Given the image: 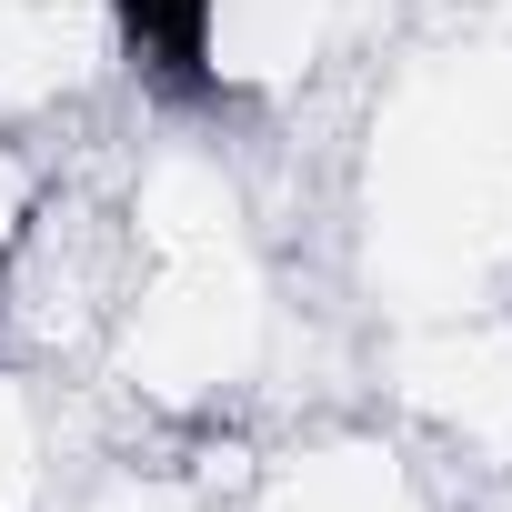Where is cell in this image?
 <instances>
[{"label": "cell", "instance_id": "4", "mask_svg": "<svg viewBox=\"0 0 512 512\" xmlns=\"http://www.w3.org/2000/svg\"><path fill=\"white\" fill-rule=\"evenodd\" d=\"M231 512H472V482L382 402H302L251 432Z\"/></svg>", "mask_w": 512, "mask_h": 512}, {"label": "cell", "instance_id": "8", "mask_svg": "<svg viewBox=\"0 0 512 512\" xmlns=\"http://www.w3.org/2000/svg\"><path fill=\"white\" fill-rule=\"evenodd\" d=\"M71 141H31V131H0V262H11V241L31 231V211L51 201Z\"/></svg>", "mask_w": 512, "mask_h": 512}, {"label": "cell", "instance_id": "3", "mask_svg": "<svg viewBox=\"0 0 512 512\" xmlns=\"http://www.w3.org/2000/svg\"><path fill=\"white\" fill-rule=\"evenodd\" d=\"M392 41L402 0H141V91L282 151L332 131Z\"/></svg>", "mask_w": 512, "mask_h": 512}, {"label": "cell", "instance_id": "9", "mask_svg": "<svg viewBox=\"0 0 512 512\" xmlns=\"http://www.w3.org/2000/svg\"><path fill=\"white\" fill-rule=\"evenodd\" d=\"M472 512H512V462H492V472L472 482Z\"/></svg>", "mask_w": 512, "mask_h": 512}, {"label": "cell", "instance_id": "5", "mask_svg": "<svg viewBox=\"0 0 512 512\" xmlns=\"http://www.w3.org/2000/svg\"><path fill=\"white\" fill-rule=\"evenodd\" d=\"M141 91V0H0V131L91 141Z\"/></svg>", "mask_w": 512, "mask_h": 512}, {"label": "cell", "instance_id": "6", "mask_svg": "<svg viewBox=\"0 0 512 512\" xmlns=\"http://www.w3.org/2000/svg\"><path fill=\"white\" fill-rule=\"evenodd\" d=\"M251 432H111L71 472L61 512H231Z\"/></svg>", "mask_w": 512, "mask_h": 512}, {"label": "cell", "instance_id": "1", "mask_svg": "<svg viewBox=\"0 0 512 512\" xmlns=\"http://www.w3.org/2000/svg\"><path fill=\"white\" fill-rule=\"evenodd\" d=\"M101 181L121 282L91 352V402L121 432H262L302 412L322 302L262 141L151 101L141 131L101 151Z\"/></svg>", "mask_w": 512, "mask_h": 512}, {"label": "cell", "instance_id": "2", "mask_svg": "<svg viewBox=\"0 0 512 512\" xmlns=\"http://www.w3.org/2000/svg\"><path fill=\"white\" fill-rule=\"evenodd\" d=\"M332 131V272L382 332L512 302V31H402Z\"/></svg>", "mask_w": 512, "mask_h": 512}, {"label": "cell", "instance_id": "7", "mask_svg": "<svg viewBox=\"0 0 512 512\" xmlns=\"http://www.w3.org/2000/svg\"><path fill=\"white\" fill-rule=\"evenodd\" d=\"M91 392L81 382H51L31 362L0 352V512H61L71 472L91 462Z\"/></svg>", "mask_w": 512, "mask_h": 512}]
</instances>
